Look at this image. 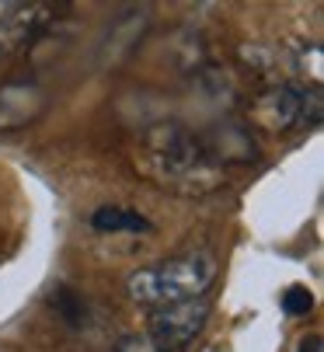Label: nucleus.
I'll use <instances>...</instances> for the list:
<instances>
[{
  "label": "nucleus",
  "mask_w": 324,
  "mask_h": 352,
  "mask_svg": "<svg viewBox=\"0 0 324 352\" xmlns=\"http://www.w3.org/2000/svg\"><path fill=\"white\" fill-rule=\"evenodd\" d=\"M303 94H307V91H300V87H293V84H279V87H272V91H268L261 102H258V109H255L258 122L268 126V129H279V133L300 126Z\"/></svg>",
  "instance_id": "39448f33"
},
{
  "label": "nucleus",
  "mask_w": 324,
  "mask_h": 352,
  "mask_svg": "<svg viewBox=\"0 0 324 352\" xmlns=\"http://www.w3.org/2000/svg\"><path fill=\"white\" fill-rule=\"evenodd\" d=\"M310 307H314V296L307 286H290L283 293V311L290 318H303V314H310Z\"/></svg>",
  "instance_id": "0eeeda50"
},
{
  "label": "nucleus",
  "mask_w": 324,
  "mask_h": 352,
  "mask_svg": "<svg viewBox=\"0 0 324 352\" xmlns=\"http://www.w3.org/2000/svg\"><path fill=\"white\" fill-rule=\"evenodd\" d=\"M116 349H119V352H160L147 335H122Z\"/></svg>",
  "instance_id": "1a4fd4ad"
},
{
  "label": "nucleus",
  "mask_w": 324,
  "mask_h": 352,
  "mask_svg": "<svg viewBox=\"0 0 324 352\" xmlns=\"http://www.w3.org/2000/svg\"><path fill=\"white\" fill-rule=\"evenodd\" d=\"M213 279H216V258L209 251H195V255H182L171 262H157L150 269H136L126 279V289L136 304L171 307L185 304V300H202Z\"/></svg>",
  "instance_id": "f03ea898"
},
{
  "label": "nucleus",
  "mask_w": 324,
  "mask_h": 352,
  "mask_svg": "<svg viewBox=\"0 0 324 352\" xmlns=\"http://www.w3.org/2000/svg\"><path fill=\"white\" fill-rule=\"evenodd\" d=\"M143 157L150 175L160 185H171L182 192L213 188L216 164L199 136H192L182 122H157L143 133Z\"/></svg>",
  "instance_id": "f257e3e1"
},
{
  "label": "nucleus",
  "mask_w": 324,
  "mask_h": 352,
  "mask_svg": "<svg viewBox=\"0 0 324 352\" xmlns=\"http://www.w3.org/2000/svg\"><path fill=\"white\" fill-rule=\"evenodd\" d=\"M91 227L101 230V234H119V230H129V234H150V230H153V223H150L143 213H136V210H122V206H101V210H94Z\"/></svg>",
  "instance_id": "423d86ee"
},
{
  "label": "nucleus",
  "mask_w": 324,
  "mask_h": 352,
  "mask_svg": "<svg viewBox=\"0 0 324 352\" xmlns=\"http://www.w3.org/2000/svg\"><path fill=\"white\" fill-rule=\"evenodd\" d=\"M209 321V304L206 300H185V304H171V307H157L150 318V342L160 352H178L185 349Z\"/></svg>",
  "instance_id": "7ed1b4c3"
},
{
  "label": "nucleus",
  "mask_w": 324,
  "mask_h": 352,
  "mask_svg": "<svg viewBox=\"0 0 324 352\" xmlns=\"http://www.w3.org/2000/svg\"><path fill=\"white\" fill-rule=\"evenodd\" d=\"M52 304L60 307V314L70 321V324H84V318H87V307H80V300L70 293V289H56V300Z\"/></svg>",
  "instance_id": "6e6552de"
},
{
  "label": "nucleus",
  "mask_w": 324,
  "mask_h": 352,
  "mask_svg": "<svg viewBox=\"0 0 324 352\" xmlns=\"http://www.w3.org/2000/svg\"><path fill=\"white\" fill-rule=\"evenodd\" d=\"M52 11H56L52 4H18L0 18V63L11 60L14 53H21V49L56 18Z\"/></svg>",
  "instance_id": "20e7f679"
}]
</instances>
